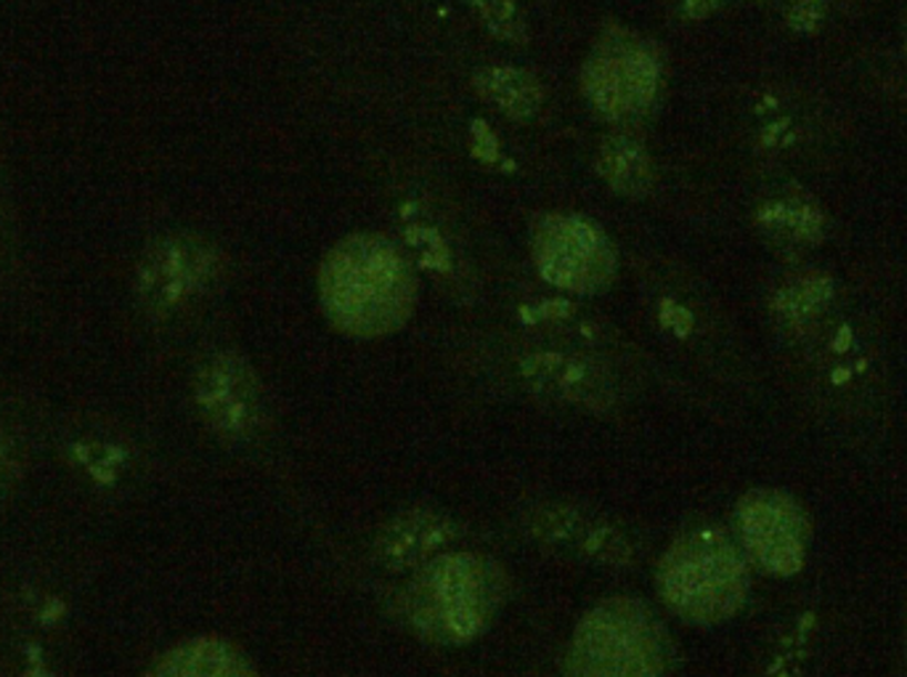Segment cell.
Masks as SVG:
<instances>
[{
    "label": "cell",
    "mask_w": 907,
    "mask_h": 677,
    "mask_svg": "<svg viewBox=\"0 0 907 677\" xmlns=\"http://www.w3.org/2000/svg\"><path fill=\"white\" fill-rule=\"evenodd\" d=\"M793 377L817 420L852 444H873L886 425L889 369L868 311L833 292L806 322L783 332Z\"/></svg>",
    "instance_id": "obj_1"
},
{
    "label": "cell",
    "mask_w": 907,
    "mask_h": 677,
    "mask_svg": "<svg viewBox=\"0 0 907 677\" xmlns=\"http://www.w3.org/2000/svg\"><path fill=\"white\" fill-rule=\"evenodd\" d=\"M417 274L406 250L383 235H351L324 256L319 301L326 322L356 341H377L409 322Z\"/></svg>",
    "instance_id": "obj_2"
},
{
    "label": "cell",
    "mask_w": 907,
    "mask_h": 677,
    "mask_svg": "<svg viewBox=\"0 0 907 677\" xmlns=\"http://www.w3.org/2000/svg\"><path fill=\"white\" fill-rule=\"evenodd\" d=\"M510 597V576L486 553L446 550L411 574L409 627L432 646H467L491 629Z\"/></svg>",
    "instance_id": "obj_3"
},
{
    "label": "cell",
    "mask_w": 907,
    "mask_h": 677,
    "mask_svg": "<svg viewBox=\"0 0 907 677\" xmlns=\"http://www.w3.org/2000/svg\"><path fill=\"white\" fill-rule=\"evenodd\" d=\"M675 664L669 627L648 601L611 595L573 629L563 677H666Z\"/></svg>",
    "instance_id": "obj_4"
},
{
    "label": "cell",
    "mask_w": 907,
    "mask_h": 677,
    "mask_svg": "<svg viewBox=\"0 0 907 677\" xmlns=\"http://www.w3.org/2000/svg\"><path fill=\"white\" fill-rule=\"evenodd\" d=\"M746 566L724 531L690 529L669 544L656 571L664 606L690 624H713L732 616L746 597Z\"/></svg>",
    "instance_id": "obj_5"
},
{
    "label": "cell",
    "mask_w": 907,
    "mask_h": 677,
    "mask_svg": "<svg viewBox=\"0 0 907 677\" xmlns=\"http://www.w3.org/2000/svg\"><path fill=\"white\" fill-rule=\"evenodd\" d=\"M531 258L539 277L571 295H600L616 282L618 256L595 221L578 212H544L533 221Z\"/></svg>",
    "instance_id": "obj_6"
},
{
    "label": "cell",
    "mask_w": 907,
    "mask_h": 677,
    "mask_svg": "<svg viewBox=\"0 0 907 677\" xmlns=\"http://www.w3.org/2000/svg\"><path fill=\"white\" fill-rule=\"evenodd\" d=\"M661 66L648 40L608 27L586 59L582 88L597 115L611 123H632L648 115L656 102Z\"/></svg>",
    "instance_id": "obj_7"
},
{
    "label": "cell",
    "mask_w": 907,
    "mask_h": 677,
    "mask_svg": "<svg viewBox=\"0 0 907 677\" xmlns=\"http://www.w3.org/2000/svg\"><path fill=\"white\" fill-rule=\"evenodd\" d=\"M221 265V250L210 239L189 231L157 237L136 271L138 303L155 319L181 314L216 288Z\"/></svg>",
    "instance_id": "obj_8"
},
{
    "label": "cell",
    "mask_w": 907,
    "mask_h": 677,
    "mask_svg": "<svg viewBox=\"0 0 907 677\" xmlns=\"http://www.w3.org/2000/svg\"><path fill=\"white\" fill-rule=\"evenodd\" d=\"M753 155L775 168H804L823 155L828 138L825 110L799 85L767 83L749 102Z\"/></svg>",
    "instance_id": "obj_9"
},
{
    "label": "cell",
    "mask_w": 907,
    "mask_h": 677,
    "mask_svg": "<svg viewBox=\"0 0 907 677\" xmlns=\"http://www.w3.org/2000/svg\"><path fill=\"white\" fill-rule=\"evenodd\" d=\"M191 396L202 423L226 441H247L263 425V385L237 351L205 356L191 381Z\"/></svg>",
    "instance_id": "obj_10"
},
{
    "label": "cell",
    "mask_w": 907,
    "mask_h": 677,
    "mask_svg": "<svg viewBox=\"0 0 907 677\" xmlns=\"http://www.w3.org/2000/svg\"><path fill=\"white\" fill-rule=\"evenodd\" d=\"M525 388L546 402L584 412H608L618 402V385L603 358L569 348H533L518 358Z\"/></svg>",
    "instance_id": "obj_11"
},
{
    "label": "cell",
    "mask_w": 907,
    "mask_h": 677,
    "mask_svg": "<svg viewBox=\"0 0 907 677\" xmlns=\"http://www.w3.org/2000/svg\"><path fill=\"white\" fill-rule=\"evenodd\" d=\"M525 529L536 540L569 550V553L600 563V566H629L635 561V548H632L629 537L584 510L542 504V508L531 510Z\"/></svg>",
    "instance_id": "obj_12"
},
{
    "label": "cell",
    "mask_w": 907,
    "mask_h": 677,
    "mask_svg": "<svg viewBox=\"0 0 907 677\" xmlns=\"http://www.w3.org/2000/svg\"><path fill=\"white\" fill-rule=\"evenodd\" d=\"M459 540L457 523L441 510L409 508L393 515L375 540V555L388 571H411L423 569L432 558L446 550H454Z\"/></svg>",
    "instance_id": "obj_13"
},
{
    "label": "cell",
    "mask_w": 907,
    "mask_h": 677,
    "mask_svg": "<svg viewBox=\"0 0 907 677\" xmlns=\"http://www.w3.org/2000/svg\"><path fill=\"white\" fill-rule=\"evenodd\" d=\"M753 223L764 242L783 256H802L817 248L828 229L823 205L799 186L770 191L753 212Z\"/></svg>",
    "instance_id": "obj_14"
},
{
    "label": "cell",
    "mask_w": 907,
    "mask_h": 677,
    "mask_svg": "<svg viewBox=\"0 0 907 677\" xmlns=\"http://www.w3.org/2000/svg\"><path fill=\"white\" fill-rule=\"evenodd\" d=\"M144 677H260L242 648L218 635L176 643L149 664Z\"/></svg>",
    "instance_id": "obj_15"
},
{
    "label": "cell",
    "mask_w": 907,
    "mask_h": 677,
    "mask_svg": "<svg viewBox=\"0 0 907 677\" xmlns=\"http://www.w3.org/2000/svg\"><path fill=\"white\" fill-rule=\"evenodd\" d=\"M472 88L499 115L525 123L544 104V85L531 72L507 64H486L472 75Z\"/></svg>",
    "instance_id": "obj_16"
},
{
    "label": "cell",
    "mask_w": 907,
    "mask_h": 677,
    "mask_svg": "<svg viewBox=\"0 0 907 677\" xmlns=\"http://www.w3.org/2000/svg\"><path fill=\"white\" fill-rule=\"evenodd\" d=\"M597 176L622 197H648L656 186V168L643 144L629 133H608L597 146Z\"/></svg>",
    "instance_id": "obj_17"
},
{
    "label": "cell",
    "mask_w": 907,
    "mask_h": 677,
    "mask_svg": "<svg viewBox=\"0 0 907 677\" xmlns=\"http://www.w3.org/2000/svg\"><path fill=\"white\" fill-rule=\"evenodd\" d=\"M815 633L817 616L812 611H802L772 646L764 677H804L806 664L815 654Z\"/></svg>",
    "instance_id": "obj_18"
},
{
    "label": "cell",
    "mask_w": 907,
    "mask_h": 677,
    "mask_svg": "<svg viewBox=\"0 0 907 677\" xmlns=\"http://www.w3.org/2000/svg\"><path fill=\"white\" fill-rule=\"evenodd\" d=\"M493 38L512 45L529 43V22L518 0H462Z\"/></svg>",
    "instance_id": "obj_19"
},
{
    "label": "cell",
    "mask_w": 907,
    "mask_h": 677,
    "mask_svg": "<svg viewBox=\"0 0 907 677\" xmlns=\"http://www.w3.org/2000/svg\"><path fill=\"white\" fill-rule=\"evenodd\" d=\"M404 237L409 242V250L415 252L417 263H423L430 271H438V274H449V244L444 242V237L438 231H432L430 226H411V229H406Z\"/></svg>",
    "instance_id": "obj_20"
},
{
    "label": "cell",
    "mask_w": 907,
    "mask_h": 677,
    "mask_svg": "<svg viewBox=\"0 0 907 677\" xmlns=\"http://www.w3.org/2000/svg\"><path fill=\"white\" fill-rule=\"evenodd\" d=\"M831 0H783V22L799 35H815L828 19Z\"/></svg>",
    "instance_id": "obj_21"
},
{
    "label": "cell",
    "mask_w": 907,
    "mask_h": 677,
    "mask_svg": "<svg viewBox=\"0 0 907 677\" xmlns=\"http://www.w3.org/2000/svg\"><path fill=\"white\" fill-rule=\"evenodd\" d=\"M19 470H22V449L6 430H0V489L11 487Z\"/></svg>",
    "instance_id": "obj_22"
},
{
    "label": "cell",
    "mask_w": 907,
    "mask_h": 677,
    "mask_svg": "<svg viewBox=\"0 0 907 677\" xmlns=\"http://www.w3.org/2000/svg\"><path fill=\"white\" fill-rule=\"evenodd\" d=\"M886 83H889V96L907 110V66H903L899 62L897 66H889V77H886Z\"/></svg>",
    "instance_id": "obj_23"
},
{
    "label": "cell",
    "mask_w": 907,
    "mask_h": 677,
    "mask_svg": "<svg viewBox=\"0 0 907 677\" xmlns=\"http://www.w3.org/2000/svg\"><path fill=\"white\" fill-rule=\"evenodd\" d=\"M717 3L719 0H682V11L687 13V17L700 19V17H706V13H709Z\"/></svg>",
    "instance_id": "obj_24"
},
{
    "label": "cell",
    "mask_w": 907,
    "mask_h": 677,
    "mask_svg": "<svg viewBox=\"0 0 907 677\" xmlns=\"http://www.w3.org/2000/svg\"><path fill=\"white\" fill-rule=\"evenodd\" d=\"M895 62H899L903 66H907V17L899 22V30H897V56Z\"/></svg>",
    "instance_id": "obj_25"
},
{
    "label": "cell",
    "mask_w": 907,
    "mask_h": 677,
    "mask_svg": "<svg viewBox=\"0 0 907 677\" xmlns=\"http://www.w3.org/2000/svg\"><path fill=\"white\" fill-rule=\"evenodd\" d=\"M903 677H907V608H905V624H903Z\"/></svg>",
    "instance_id": "obj_26"
}]
</instances>
